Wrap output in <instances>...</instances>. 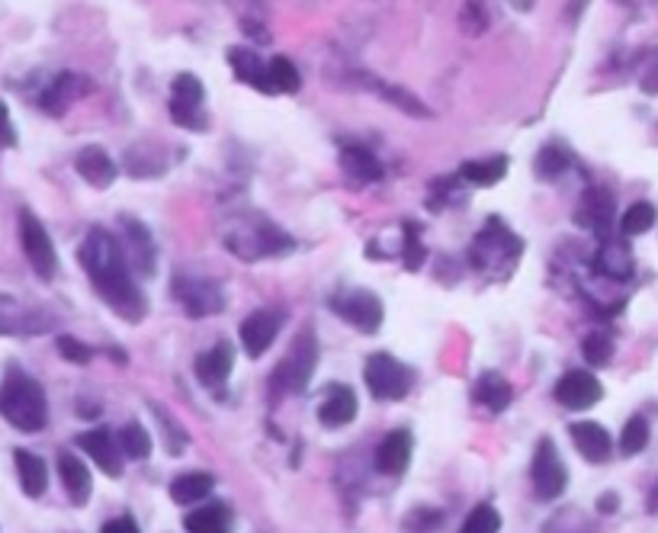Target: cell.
<instances>
[{
	"instance_id": "6da1fadb",
	"label": "cell",
	"mask_w": 658,
	"mask_h": 533,
	"mask_svg": "<svg viewBox=\"0 0 658 533\" xmlns=\"http://www.w3.org/2000/svg\"><path fill=\"white\" fill-rule=\"evenodd\" d=\"M78 257L87 270L90 286L97 289L106 306H110L119 318L139 325L148 315V299L139 289V280H135V273L126 261V254H122L116 235H110L106 228H90Z\"/></svg>"
},
{
	"instance_id": "7a4b0ae2",
	"label": "cell",
	"mask_w": 658,
	"mask_h": 533,
	"mask_svg": "<svg viewBox=\"0 0 658 533\" xmlns=\"http://www.w3.org/2000/svg\"><path fill=\"white\" fill-rule=\"evenodd\" d=\"M222 241L238 261H264V257H286L296 251V238L286 235L277 222H270L260 212L235 216L225 225Z\"/></svg>"
},
{
	"instance_id": "3957f363",
	"label": "cell",
	"mask_w": 658,
	"mask_h": 533,
	"mask_svg": "<svg viewBox=\"0 0 658 533\" xmlns=\"http://www.w3.org/2000/svg\"><path fill=\"white\" fill-rule=\"evenodd\" d=\"M0 418L23 434H36L45 428V421H49V399H45V389L33 376L17 370V367H10L4 386H0Z\"/></svg>"
},
{
	"instance_id": "277c9868",
	"label": "cell",
	"mask_w": 658,
	"mask_h": 533,
	"mask_svg": "<svg viewBox=\"0 0 658 533\" xmlns=\"http://www.w3.org/2000/svg\"><path fill=\"white\" fill-rule=\"evenodd\" d=\"M318 367V338L312 328L296 334V341L289 344L286 357L273 367L270 373V392L273 395H296L305 392L312 383V373Z\"/></svg>"
},
{
	"instance_id": "5b68a950",
	"label": "cell",
	"mask_w": 658,
	"mask_h": 533,
	"mask_svg": "<svg viewBox=\"0 0 658 533\" xmlns=\"http://www.w3.org/2000/svg\"><path fill=\"white\" fill-rule=\"evenodd\" d=\"M520 251H524V241L508 225H501V219H488V225L472 241L469 261L476 270H511Z\"/></svg>"
},
{
	"instance_id": "8992f818",
	"label": "cell",
	"mask_w": 658,
	"mask_h": 533,
	"mask_svg": "<svg viewBox=\"0 0 658 533\" xmlns=\"http://www.w3.org/2000/svg\"><path fill=\"white\" fill-rule=\"evenodd\" d=\"M363 379L373 399L399 402L411 392V386H415V370L405 367V363L395 360L392 354H373L363 367Z\"/></svg>"
},
{
	"instance_id": "52a82bcc",
	"label": "cell",
	"mask_w": 658,
	"mask_h": 533,
	"mask_svg": "<svg viewBox=\"0 0 658 533\" xmlns=\"http://www.w3.org/2000/svg\"><path fill=\"white\" fill-rule=\"evenodd\" d=\"M206 87L196 74H177L171 84V119L187 132H206L209 116L203 110Z\"/></svg>"
},
{
	"instance_id": "ba28073f",
	"label": "cell",
	"mask_w": 658,
	"mask_h": 533,
	"mask_svg": "<svg viewBox=\"0 0 658 533\" xmlns=\"http://www.w3.org/2000/svg\"><path fill=\"white\" fill-rule=\"evenodd\" d=\"M328 306L334 315H341L344 322L350 328H357L360 334H376L382 328V318H386L382 299L373 293V289H347V293L331 296Z\"/></svg>"
},
{
	"instance_id": "9c48e42d",
	"label": "cell",
	"mask_w": 658,
	"mask_h": 533,
	"mask_svg": "<svg viewBox=\"0 0 658 533\" xmlns=\"http://www.w3.org/2000/svg\"><path fill=\"white\" fill-rule=\"evenodd\" d=\"M530 479H533V492L543 501H556L569 489V469H565L553 437H540V444L533 450V460H530Z\"/></svg>"
},
{
	"instance_id": "30bf717a",
	"label": "cell",
	"mask_w": 658,
	"mask_h": 533,
	"mask_svg": "<svg viewBox=\"0 0 658 533\" xmlns=\"http://www.w3.org/2000/svg\"><path fill=\"white\" fill-rule=\"evenodd\" d=\"M171 296L183 306L190 318H206L225 309V293L216 280L196 277V273H177L171 283Z\"/></svg>"
},
{
	"instance_id": "8fae6325",
	"label": "cell",
	"mask_w": 658,
	"mask_h": 533,
	"mask_svg": "<svg viewBox=\"0 0 658 533\" xmlns=\"http://www.w3.org/2000/svg\"><path fill=\"white\" fill-rule=\"evenodd\" d=\"M20 241H23V254L29 267L36 270L39 280H55L58 273V251L52 245V235L45 232V225L33 216L29 209L20 212Z\"/></svg>"
},
{
	"instance_id": "7c38bea8",
	"label": "cell",
	"mask_w": 658,
	"mask_h": 533,
	"mask_svg": "<svg viewBox=\"0 0 658 533\" xmlns=\"http://www.w3.org/2000/svg\"><path fill=\"white\" fill-rule=\"evenodd\" d=\"M122 254L132 267V273L139 277H155V267H158V254H155V238H151L148 228L132 219V216H122Z\"/></svg>"
},
{
	"instance_id": "4fadbf2b",
	"label": "cell",
	"mask_w": 658,
	"mask_h": 533,
	"mask_svg": "<svg viewBox=\"0 0 658 533\" xmlns=\"http://www.w3.org/2000/svg\"><path fill=\"white\" fill-rule=\"evenodd\" d=\"M283 322H286L283 309H257L244 318L241 328H238V338H241V347L248 350V357H254V360L264 357L270 344L277 341Z\"/></svg>"
},
{
	"instance_id": "5bb4252c",
	"label": "cell",
	"mask_w": 658,
	"mask_h": 533,
	"mask_svg": "<svg viewBox=\"0 0 658 533\" xmlns=\"http://www.w3.org/2000/svg\"><path fill=\"white\" fill-rule=\"evenodd\" d=\"M556 402L569 411H585V408H594L601 399H604V386L601 379L588 373V370H569L559 383H556Z\"/></svg>"
},
{
	"instance_id": "9a60e30c",
	"label": "cell",
	"mask_w": 658,
	"mask_h": 533,
	"mask_svg": "<svg viewBox=\"0 0 658 533\" xmlns=\"http://www.w3.org/2000/svg\"><path fill=\"white\" fill-rule=\"evenodd\" d=\"M360 402H357V392L344 386V383H331L325 392H321V402H318V421L321 428H347L350 421L357 418Z\"/></svg>"
},
{
	"instance_id": "2e32d148",
	"label": "cell",
	"mask_w": 658,
	"mask_h": 533,
	"mask_svg": "<svg viewBox=\"0 0 658 533\" xmlns=\"http://www.w3.org/2000/svg\"><path fill=\"white\" fill-rule=\"evenodd\" d=\"M193 370H196V379H200L206 389L219 392L235 370V347L228 341H216L193 360Z\"/></svg>"
},
{
	"instance_id": "e0dca14e",
	"label": "cell",
	"mask_w": 658,
	"mask_h": 533,
	"mask_svg": "<svg viewBox=\"0 0 658 533\" xmlns=\"http://www.w3.org/2000/svg\"><path fill=\"white\" fill-rule=\"evenodd\" d=\"M78 447L90 453V460H94L110 479L122 476V450L116 444V437L110 434V428H90L78 434Z\"/></svg>"
},
{
	"instance_id": "ac0fdd59",
	"label": "cell",
	"mask_w": 658,
	"mask_h": 533,
	"mask_svg": "<svg viewBox=\"0 0 658 533\" xmlns=\"http://www.w3.org/2000/svg\"><path fill=\"white\" fill-rule=\"evenodd\" d=\"M411 453H415V437L408 428H395L376 447V469L386 472V476H402L411 466Z\"/></svg>"
},
{
	"instance_id": "d6986e66",
	"label": "cell",
	"mask_w": 658,
	"mask_h": 533,
	"mask_svg": "<svg viewBox=\"0 0 658 533\" xmlns=\"http://www.w3.org/2000/svg\"><path fill=\"white\" fill-rule=\"evenodd\" d=\"M569 434H572V444L578 447V453L585 456L588 463L601 466V463L610 460L614 440H610L604 424H598V421H575L572 428H569Z\"/></svg>"
},
{
	"instance_id": "ffe728a7",
	"label": "cell",
	"mask_w": 658,
	"mask_h": 533,
	"mask_svg": "<svg viewBox=\"0 0 658 533\" xmlns=\"http://www.w3.org/2000/svg\"><path fill=\"white\" fill-rule=\"evenodd\" d=\"M74 167H78V174L87 180L90 187H97V190L113 187V184H116V177H119L116 161H113L110 155H106V151H103L100 145H87V148H81V155H78V161H74Z\"/></svg>"
},
{
	"instance_id": "44dd1931",
	"label": "cell",
	"mask_w": 658,
	"mask_h": 533,
	"mask_svg": "<svg viewBox=\"0 0 658 533\" xmlns=\"http://www.w3.org/2000/svg\"><path fill=\"white\" fill-rule=\"evenodd\" d=\"M58 476H61V485H65L68 498H71V505L84 508L90 501V492H94V479H90V469L84 466L81 456L61 453L58 456Z\"/></svg>"
},
{
	"instance_id": "7402d4cb",
	"label": "cell",
	"mask_w": 658,
	"mask_h": 533,
	"mask_svg": "<svg viewBox=\"0 0 658 533\" xmlns=\"http://www.w3.org/2000/svg\"><path fill=\"white\" fill-rule=\"evenodd\" d=\"M575 219H578V225L591 228V232L607 235L610 222H614V196H610L607 190H601V187L588 190L585 196H581V206L575 212Z\"/></svg>"
},
{
	"instance_id": "603a6c76",
	"label": "cell",
	"mask_w": 658,
	"mask_h": 533,
	"mask_svg": "<svg viewBox=\"0 0 658 533\" xmlns=\"http://www.w3.org/2000/svg\"><path fill=\"white\" fill-rule=\"evenodd\" d=\"M228 65H232L235 78L241 84H251L254 90H260V94H270L267 62L251 49V45H235V49H228Z\"/></svg>"
},
{
	"instance_id": "cb8c5ba5",
	"label": "cell",
	"mask_w": 658,
	"mask_h": 533,
	"mask_svg": "<svg viewBox=\"0 0 658 533\" xmlns=\"http://www.w3.org/2000/svg\"><path fill=\"white\" fill-rule=\"evenodd\" d=\"M341 171H344V177L350 180V184H357V187L376 184V180H382V164H379V158L373 155L370 148H363V145H347V148L341 151Z\"/></svg>"
},
{
	"instance_id": "d4e9b609",
	"label": "cell",
	"mask_w": 658,
	"mask_h": 533,
	"mask_svg": "<svg viewBox=\"0 0 658 533\" xmlns=\"http://www.w3.org/2000/svg\"><path fill=\"white\" fill-rule=\"evenodd\" d=\"M183 527H187V533H232L235 514L225 501H212V505H200L183 517Z\"/></svg>"
},
{
	"instance_id": "484cf974",
	"label": "cell",
	"mask_w": 658,
	"mask_h": 533,
	"mask_svg": "<svg viewBox=\"0 0 658 533\" xmlns=\"http://www.w3.org/2000/svg\"><path fill=\"white\" fill-rule=\"evenodd\" d=\"M472 399H476V405L492 411V415H501V411H508V405L514 399V389H511V383L504 376L482 373L476 379V386H472Z\"/></svg>"
},
{
	"instance_id": "4316f807",
	"label": "cell",
	"mask_w": 658,
	"mask_h": 533,
	"mask_svg": "<svg viewBox=\"0 0 658 533\" xmlns=\"http://www.w3.org/2000/svg\"><path fill=\"white\" fill-rule=\"evenodd\" d=\"M13 463H17V476H20V489L29 498H39L49 489V466H45L42 456L33 450H13Z\"/></svg>"
},
{
	"instance_id": "83f0119b",
	"label": "cell",
	"mask_w": 658,
	"mask_h": 533,
	"mask_svg": "<svg viewBox=\"0 0 658 533\" xmlns=\"http://www.w3.org/2000/svg\"><path fill=\"white\" fill-rule=\"evenodd\" d=\"M212 489H216V476L212 472H180V476L171 482V498L177 501V505H200V501H206L212 495Z\"/></svg>"
},
{
	"instance_id": "f1b7e54d",
	"label": "cell",
	"mask_w": 658,
	"mask_h": 533,
	"mask_svg": "<svg viewBox=\"0 0 658 533\" xmlns=\"http://www.w3.org/2000/svg\"><path fill=\"white\" fill-rule=\"evenodd\" d=\"M87 90H90V84L81 78V74H58V81L42 94V106L52 116H61L74 100L84 97Z\"/></svg>"
},
{
	"instance_id": "f546056e",
	"label": "cell",
	"mask_w": 658,
	"mask_h": 533,
	"mask_svg": "<svg viewBox=\"0 0 658 533\" xmlns=\"http://www.w3.org/2000/svg\"><path fill=\"white\" fill-rule=\"evenodd\" d=\"M594 270L604 273V277H610V280H630L633 270H636V261L623 241H604L598 257H594Z\"/></svg>"
},
{
	"instance_id": "4dcf8cb0",
	"label": "cell",
	"mask_w": 658,
	"mask_h": 533,
	"mask_svg": "<svg viewBox=\"0 0 658 533\" xmlns=\"http://www.w3.org/2000/svg\"><path fill=\"white\" fill-rule=\"evenodd\" d=\"M508 167H511L508 155H495L488 161H463L456 177L466 180V184H472V187H495L504 180V174H508Z\"/></svg>"
},
{
	"instance_id": "1f68e13d",
	"label": "cell",
	"mask_w": 658,
	"mask_h": 533,
	"mask_svg": "<svg viewBox=\"0 0 658 533\" xmlns=\"http://www.w3.org/2000/svg\"><path fill=\"white\" fill-rule=\"evenodd\" d=\"M569 164H572V151L562 142H549L540 148L537 161H533V171H537V177L546 180V184H553V180H559L565 171H569Z\"/></svg>"
},
{
	"instance_id": "d6a6232c",
	"label": "cell",
	"mask_w": 658,
	"mask_h": 533,
	"mask_svg": "<svg viewBox=\"0 0 658 533\" xmlns=\"http://www.w3.org/2000/svg\"><path fill=\"white\" fill-rule=\"evenodd\" d=\"M267 84H270V94H296L302 87V74L286 55H277L267 62Z\"/></svg>"
},
{
	"instance_id": "836d02e7",
	"label": "cell",
	"mask_w": 658,
	"mask_h": 533,
	"mask_svg": "<svg viewBox=\"0 0 658 533\" xmlns=\"http://www.w3.org/2000/svg\"><path fill=\"white\" fill-rule=\"evenodd\" d=\"M116 444H119L122 456H129V460H148V456H151V434H148L145 424H139V421L122 424Z\"/></svg>"
},
{
	"instance_id": "e575fe53",
	"label": "cell",
	"mask_w": 658,
	"mask_h": 533,
	"mask_svg": "<svg viewBox=\"0 0 658 533\" xmlns=\"http://www.w3.org/2000/svg\"><path fill=\"white\" fill-rule=\"evenodd\" d=\"M370 87L376 90L382 100H389L395 110H402V113H408V116H418V119L431 116V110H427V106H424L415 94H408V90H402V87H392V84H386V81H370Z\"/></svg>"
},
{
	"instance_id": "d590c367",
	"label": "cell",
	"mask_w": 658,
	"mask_h": 533,
	"mask_svg": "<svg viewBox=\"0 0 658 533\" xmlns=\"http://www.w3.org/2000/svg\"><path fill=\"white\" fill-rule=\"evenodd\" d=\"M655 222H658V209H655L652 203H633L630 209L623 212L620 232H623L626 238H639V235L652 232Z\"/></svg>"
},
{
	"instance_id": "8d00e7d4",
	"label": "cell",
	"mask_w": 658,
	"mask_h": 533,
	"mask_svg": "<svg viewBox=\"0 0 658 533\" xmlns=\"http://www.w3.org/2000/svg\"><path fill=\"white\" fill-rule=\"evenodd\" d=\"M421 232H424V225L418 219H405L402 222V235H405L402 261H405V270H421L424 261H427V248L421 245Z\"/></svg>"
},
{
	"instance_id": "74e56055",
	"label": "cell",
	"mask_w": 658,
	"mask_h": 533,
	"mask_svg": "<svg viewBox=\"0 0 658 533\" xmlns=\"http://www.w3.org/2000/svg\"><path fill=\"white\" fill-rule=\"evenodd\" d=\"M581 354L591 363V367H607L614 360V338L604 331H591L585 341H581Z\"/></svg>"
},
{
	"instance_id": "f35d334b",
	"label": "cell",
	"mask_w": 658,
	"mask_h": 533,
	"mask_svg": "<svg viewBox=\"0 0 658 533\" xmlns=\"http://www.w3.org/2000/svg\"><path fill=\"white\" fill-rule=\"evenodd\" d=\"M649 444V421L642 415H633L630 421L623 424V434H620V450L623 456H636L642 453Z\"/></svg>"
},
{
	"instance_id": "ab89813d",
	"label": "cell",
	"mask_w": 658,
	"mask_h": 533,
	"mask_svg": "<svg viewBox=\"0 0 658 533\" xmlns=\"http://www.w3.org/2000/svg\"><path fill=\"white\" fill-rule=\"evenodd\" d=\"M543 533H594L591 521L578 508H562L546 521Z\"/></svg>"
},
{
	"instance_id": "60d3db41",
	"label": "cell",
	"mask_w": 658,
	"mask_h": 533,
	"mask_svg": "<svg viewBox=\"0 0 658 533\" xmlns=\"http://www.w3.org/2000/svg\"><path fill=\"white\" fill-rule=\"evenodd\" d=\"M501 530V514L492 505H476L469 517L459 527V533H498Z\"/></svg>"
},
{
	"instance_id": "b9f144b4",
	"label": "cell",
	"mask_w": 658,
	"mask_h": 533,
	"mask_svg": "<svg viewBox=\"0 0 658 533\" xmlns=\"http://www.w3.org/2000/svg\"><path fill=\"white\" fill-rule=\"evenodd\" d=\"M58 354L65 357L68 363H78V367H87L90 360H94V350H90L84 341L71 338V334H58Z\"/></svg>"
},
{
	"instance_id": "7bdbcfd3",
	"label": "cell",
	"mask_w": 658,
	"mask_h": 533,
	"mask_svg": "<svg viewBox=\"0 0 658 533\" xmlns=\"http://www.w3.org/2000/svg\"><path fill=\"white\" fill-rule=\"evenodd\" d=\"M155 415H158V421H161V428H164V440H167V450H171V456H180L183 453V447H187V434H183V428L180 424L167 415V411L161 408V405H155Z\"/></svg>"
},
{
	"instance_id": "ee69618b",
	"label": "cell",
	"mask_w": 658,
	"mask_h": 533,
	"mask_svg": "<svg viewBox=\"0 0 658 533\" xmlns=\"http://www.w3.org/2000/svg\"><path fill=\"white\" fill-rule=\"evenodd\" d=\"M459 23H463L469 36H482L488 29V10L482 4H466L463 10H459Z\"/></svg>"
},
{
	"instance_id": "f6af8a7d",
	"label": "cell",
	"mask_w": 658,
	"mask_h": 533,
	"mask_svg": "<svg viewBox=\"0 0 658 533\" xmlns=\"http://www.w3.org/2000/svg\"><path fill=\"white\" fill-rule=\"evenodd\" d=\"M639 90L649 97H658V52H652V58L646 62V68H642L639 74Z\"/></svg>"
},
{
	"instance_id": "bcb514c9",
	"label": "cell",
	"mask_w": 658,
	"mask_h": 533,
	"mask_svg": "<svg viewBox=\"0 0 658 533\" xmlns=\"http://www.w3.org/2000/svg\"><path fill=\"white\" fill-rule=\"evenodd\" d=\"M13 145H17V129H13V123H10L7 103L0 100V148H13Z\"/></svg>"
},
{
	"instance_id": "7dc6e473",
	"label": "cell",
	"mask_w": 658,
	"mask_h": 533,
	"mask_svg": "<svg viewBox=\"0 0 658 533\" xmlns=\"http://www.w3.org/2000/svg\"><path fill=\"white\" fill-rule=\"evenodd\" d=\"M100 533H142V530L135 524L132 514H122V517H113V521H106Z\"/></svg>"
},
{
	"instance_id": "c3c4849f",
	"label": "cell",
	"mask_w": 658,
	"mask_h": 533,
	"mask_svg": "<svg viewBox=\"0 0 658 533\" xmlns=\"http://www.w3.org/2000/svg\"><path fill=\"white\" fill-rule=\"evenodd\" d=\"M620 508V495L617 492H604L601 498H598V511L601 514H614Z\"/></svg>"
},
{
	"instance_id": "681fc988",
	"label": "cell",
	"mask_w": 658,
	"mask_h": 533,
	"mask_svg": "<svg viewBox=\"0 0 658 533\" xmlns=\"http://www.w3.org/2000/svg\"><path fill=\"white\" fill-rule=\"evenodd\" d=\"M646 511H649V514H658V482H655V489H652L649 498H646Z\"/></svg>"
}]
</instances>
